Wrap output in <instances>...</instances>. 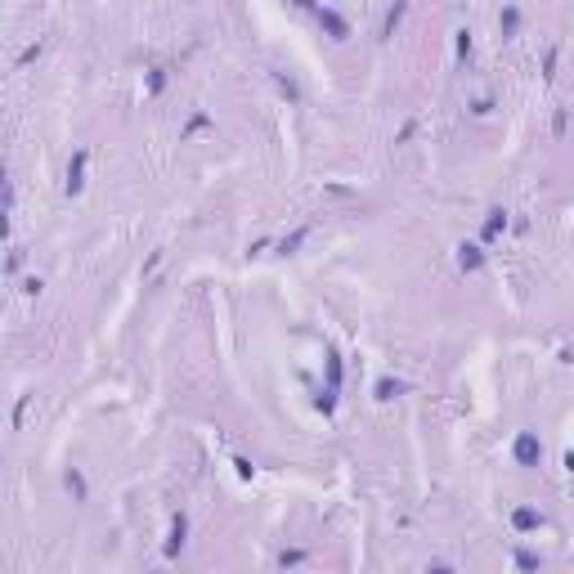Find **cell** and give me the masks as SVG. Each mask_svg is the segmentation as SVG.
I'll use <instances>...</instances> for the list:
<instances>
[{
    "mask_svg": "<svg viewBox=\"0 0 574 574\" xmlns=\"http://www.w3.org/2000/svg\"><path fill=\"white\" fill-rule=\"evenodd\" d=\"M323 23H328V32H332V36H346V23L337 14H323Z\"/></svg>",
    "mask_w": 574,
    "mask_h": 574,
    "instance_id": "cell-2",
    "label": "cell"
},
{
    "mask_svg": "<svg viewBox=\"0 0 574 574\" xmlns=\"http://www.w3.org/2000/svg\"><path fill=\"white\" fill-rule=\"evenodd\" d=\"M516 463H521V467H534V463H539V440H534V436H521V440H516Z\"/></svg>",
    "mask_w": 574,
    "mask_h": 574,
    "instance_id": "cell-1",
    "label": "cell"
},
{
    "mask_svg": "<svg viewBox=\"0 0 574 574\" xmlns=\"http://www.w3.org/2000/svg\"><path fill=\"white\" fill-rule=\"evenodd\" d=\"M516 525H521V530H534V525H539V516H534V512H516Z\"/></svg>",
    "mask_w": 574,
    "mask_h": 574,
    "instance_id": "cell-3",
    "label": "cell"
}]
</instances>
